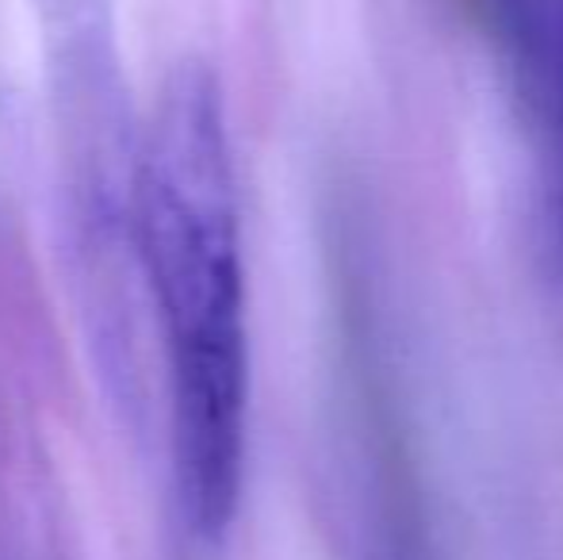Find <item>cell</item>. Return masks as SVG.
<instances>
[{
	"label": "cell",
	"instance_id": "6da1fadb",
	"mask_svg": "<svg viewBox=\"0 0 563 560\" xmlns=\"http://www.w3.org/2000/svg\"><path fill=\"white\" fill-rule=\"evenodd\" d=\"M134 265L165 345L173 480L185 523L227 541L250 441V322L227 100L203 58H180L142 123Z\"/></svg>",
	"mask_w": 563,
	"mask_h": 560
},
{
	"label": "cell",
	"instance_id": "7a4b0ae2",
	"mask_svg": "<svg viewBox=\"0 0 563 560\" xmlns=\"http://www.w3.org/2000/svg\"><path fill=\"white\" fill-rule=\"evenodd\" d=\"M58 162L62 216L85 281L97 361L123 407H142L134 350V188L142 123L119 51L112 0H31Z\"/></svg>",
	"mask_w": 563,
	"mask_h": 560
},
{
	"label": "cell",
	"instance_id": "3957f363",
	"mask_svg": "<svg viewBox=\"0 0 563 560\" xmlns=\"http://www.w3.org/2000/svg\"><path fill=\"white\" fill-rule=\"evenodd\" d=\"M341 381H345V469L361 560H441L422 472L410 446L379 319L361 270L341 273Z\"/></svg>",
	"mask_w": 563,
	"mask_h": 560
},
{
	"label": "cell",
	"instance_id": "277c9868",
	"mask_svg": "<svg viewBox=\"0 0 563 560\" xmlns=\"http://www.w3.org/2000/svg\"><path fill=\"white\" fill-rule=\"evenodd\" d=\"M490 43L529 128L552 146L563 120V0H456Z\"/></svg>",
	"mask_w": 563,
	"mask_h": 560
},
{
	"label": "cell",
	"instance_id": "5b68a950",
	"mask_svg": "<svg viewBox=\"0 0 563 560\" xmlns=\"http://www.w3.org/2000/svg\"><path fill=\"white\" fill-rule=\"evenodd\" d=\"M549 177H552V208H556V231H560V246H563V120L560 131L549 146Z\"/></svg>",
	"mask_w": 563,
	"mask_h": 560
}]
</instances>
